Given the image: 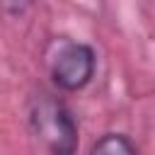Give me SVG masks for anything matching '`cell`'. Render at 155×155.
<instances>
[{"instance_id": "6da1fadb", "label": "cell", "mask_w": 155, "mask_h": 155, "mask_svg": "<svg viewBox=\"0 0 155 155\" xmlns=\"http://www.w3.org/2000/svg\"><path fill=\"white\" fill-rule=\"evenodd\" d=\"M29 126L48 155H75L78 124L61 99L51 94L34 97L29 107Z\"/></svg>"}, {"instance_id": "7a4b0ae2", "label": "cell", "mask_w": 155, "mask_h": 155, "mask_svg": "<svg viewBox=\"0 0 155 155\" xmlns=\"http://www.w3.org/2000/svg\"><path fill=\"white\" fill-rule=\"evenodd\" d=\"M97 56L92 46L82 41H61L48 61V70L53 82L65 92H78L90 85L94 75Z\"/></svg>"}, {"instance_id": "3957f363", "label": "cell", "mask_w": 155, "mask_h": 155, "mask_svg": "<svg viewBox=\"0 0 155 155\" xmlns=\"http://www.w3.org/2000/svg\"><path fill=\"white\" fill-rule=\"evenodd\" d=\"M90 155H138L133 143L124 133H104L94 145Z\"/></svg>"}, {"instance_id": "277c9868", "label": "cell", "mask_w": 155, "mask_h": 155, "mask_svg": "<svg viewBox=\"0 0 155 155\" xmlns=\"http://www.w3.org/2000/svg\"><path fill=\"white\" fill-rule=\"evenodd\" d=\"M31 0H0V10L7 15H24Z\"/></svg>"}]
</instances>
